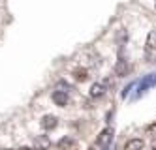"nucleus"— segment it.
<instances>
[{
	"label": "nucleus",
	"mask_w": 156,
	"mask_h": 150,
	"mask_svg": "<svg viewBox=\"0 0 156 150\" xmlns=\"http://www.w3.org/2000/svg\"><path fill=\"white\" fill-rule=\"evenodd\" d=\"M57 124H58V118L53 117V114H45V117L41 118V128L43 130H53V128H57Z\"/></svg>",
	"instance_id": "nucleus-7"
},
{
	"label": "nucleus",
	"mask_w": 156,
	"mask_h": 150,
	"mask_svg": "<svg viewBox=\"0 0 156 150\" xmlns=\"http://www.w3.org/2000/svg\"><path fill=\"white\" fill-rule=\"evenodd\" d=\"M49 146H51V139L47 135H40L34 139V148L36 150H47Z\"/></svg>",
	"instance_id": "nucleus-6"
},
{
	"label": "nucleus",
	"mask_w": 156,
	"mask_h": 150,
	"mask_svg": "<svg viewBox=\"0 0 156 150\" xmlns=\"http://www.w3.org/2000/svg\"><path fill=\"white\" fill-rule=\"evenodd\" d=\"M152 150H156V148H152Z\"/></svg>",
	"instance_id": "nucleus-14"
},
{
	"label": "nucleus",
	"mask_w": 156,
	"mask_h": 150,
	"mask_svg": "<svg viewBox=\"0 0 156 150\" xmlns=\"http://www.w3.org/2000/svg\"><path fill=\"white\" fill-rule=\"evenodd\" d=\"M90 98H102L104 94H105V85L104 83H94L92 86H90Z\"/></svg>",
	"instance_id": "nucleus-8"
},
{
	"label": "nucleus",
	"mask_w": 156,
	"mask_h": 150,
	"mask_svg": "<svg viewBox=\"0 0 156 150\" xmlns=\"http://www.w3.org/2000/svg\"><path fill=\"white\" fill-rule=\"evenodd\" d=\"M75 145V141L72 139V137H62V139L57 143V146L60 148V150H68V148H72Z\"/></svg>",
	"instance_id": "nucleus-10"
},
{
	"label": "nucleus",
	"mask_w": 156,
	"mask_h": 150,
	"mask_svg": "<svg viewBox=\"0 0 156 150\" xmlns=\"http://www.w3.org/2000/svg\"><path fill=\"white\" fill-rule=\"evenodd\" d=\"M145 143L141 139H128L124 145V150H143Z\"/></svg>",
	"instance_id": "nucleus-9"
},
{
	"label": "nucleus",
	"mask_w": 156,
	"mask_h": 150,
	"mask_svg": "<svg viewBox=\"0 0 156 150\" xmlns=\"http://www.w3.org/2000/svg\"><path fill=\"white\" fill-rule=\"evenodd\" d=\"M152 86H156V72H154V73H151V75H147V77H143V79L139 81L137 96H141L143 92H147V90H149V88H152Z\"/></svg>",
	"instance_id": "nucleus-3"
},
{
	"label": "nucleus",
	"mask_w": 156,
	"mask_h": 150,
	"mask_svg": "<svg viewBox=\"0 0 156 150\" xmlns=\"http://www.w3.org/2000/svg\"><path fill=\"white\" fill-rule=\"evenodd\" d=\"M2 150H13V148H2Z\"/></svg>",
	"instance_id": "nucleus-13"
},
{
	"label": "nucleus",
	"mask_w": 156,
	"mask_h": 150,
	"mask_svg": "<svg viewBox=\"0 0 156 150\" xmlns=\"http://www.w3.org/2000/svg\"><path fill=\"white\" fill-rule=\"evenodd\" d=\"M130 72V64L126 58H119V62L115 64V75L117 77H126Z\"/></svg>",
	"instance_id": "nucleus-5"
},
{
	"label": "nucleus",
	"mask_w": 156,
	"mask_h": 150,
	"mask_svg": "<svg viewBox=\"0 0 156 150\" xmlns=\"http://www.w3.org/2000/svg\"><path fill=\"white\" fill-rule=\"evenodd\" d=\"M51 98L55 101V105H58V107H66V105H68V90H55Z\"/></svg>",
	"instance_id": "nucleus-4"
},
{
	"label": "nucleus",
	"mask_w": 156,
	"mask_h": 150,
	"mask_svg": "<svg viewBox=\"0 0 156 150\" xmlns=\"http://www.w3.org/2000/svg\"><path fill=\"white\" fill-rule=\"evenodd\" d=\"M145 54H147V60L154 58V54H156V30H152L147 36V41H145Z\"/></svg>",
	"instance_id": "nucleus-2"
},
{
	"label": "nucleus",
	"mask_w": 156,
	"mask_h": 150,
	"mask_svg": "<svg viewBox=\"0 0 156 150\" xmlns=\"http://www.w3.org/2000/svg\"><path fill=\"white\" fill-rule=\"evenodd\" d=\"M111 141H113V130H111V128H105L104 131H100L98 139H96V146H98L100 150H107V146H109Z\"/></svg>",
	"instance_id": "nucleus-1"
},
{
	"label": "nucleus",
	"mask_w": 156,
	"mask_h": 150,
	"mask_svg": "<svg viewBox=\"0 0 156 150\" xmlns=\"http://www.w3.org/2000/svg\"><path fill=\"white\" fill-rule=\"evenodd\" d=\"M17 150H30L28 146H21V148H17Z\"/></svg>",
	"instance_id": "nucleus-12"
},
{
	"label": "nucleus",
	"mask_w": 156,
	"mask_h": 150,
	"mask_svg": "<svg viewBox=\"0 0 156 150\" xmlns=\"http://www.w3.org/2000/svg\"><path fill=\"white\" fill-rule=\"evenodd\" d=\"M73 79H75V81H79V83H83V81L88 79V72L85 70V68H77V70L73 72Z\"/></svg>",
	"instance_id": "nucleus-11"
}]
</instances>
